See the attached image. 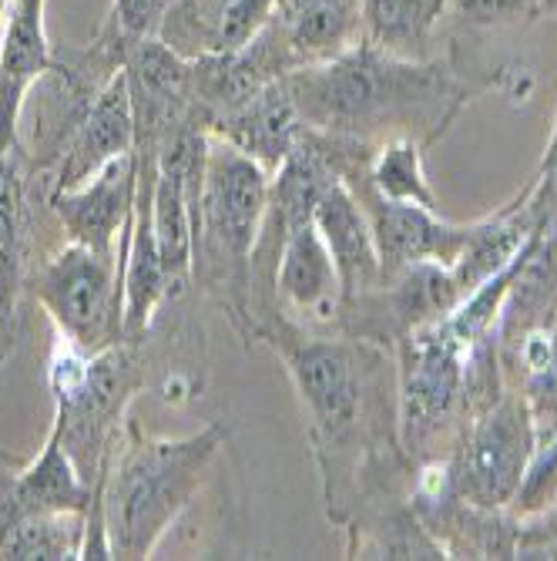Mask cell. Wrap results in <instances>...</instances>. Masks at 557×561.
Returning <instances> with one entry per match:
<instances>
[{
  "label": "cell",
  "mask_w": 557,
  "mask_h": 561,
  "mask_svg": "<svg viewBox=\"0 0 557 561\" xmlns=\"http://www.w3.org/2000/svg\"><path fill=\"white\" fill-rule=\"evenodd\" d=\"M286 88L302 125L336 138H370L399 125H443L464 105L446 68L386 55L376 44H349L329 61L299 65Z\"/></svg>",
  "instance_id": "1"
},
{
  "label": "cell",
  "mask_w": 557,
  "mask_h": 561,
  "mask_svg": "<svg viewBox=\"0 0 557 561\" xmlns=\"http://www.w3.org/2000/svg\"><path fill=\"white\" fill-rule=\"evenodd\" d=\"M225 427L212 424L182 440H135L115 481L105 484V528L112 558H148L201 488Z\"/></svg>",
  "instance_id": "2"
},
{
  "label": "cell",
  "mask_w": 557,
  "mask_h": 561,
  "mask_svg": "<svg viewBox=\"0 0 557 561\" xmlns=\"http://www.w3.org/2000/svg\"><path fill=\"white\" fill-rule=\"evenodd\" d=\"M269 209V175L225 138L206 148V165L192 206L201 245L212 263H245ZM195 232V236H198Z\"/></svg>",
  "instance_id": "3"
},
{
  "label": "cell",
  "mask_w": 557,
  "mask_h": 561,
  "mask_svg": "<svg viewBox=\"0 0 557 561\" xmlns=\"http://www.w3.org/2000/svg\"><path fill=\"white\" fill-rule=\"evenodd\" d=\"M537 450L534 417L521 393H508L474 421L464 447L450 465L453 497L474 507L500 512L508 507L524 481V471Z\"/></svg>",
  "instance_id": "4"
},
{
  "label": "cell",
  "mask_w": 557,
  "mask_h": 561,
  "mask_svg": "<svg viewBox=\"0 0 557 561\" xmlns=\"http://www.w3.org/2000/svg\"><path fill=\"white\" fill-rule=\"evenodd\" d=\"M37 296L68 343L84 356L108 350L125 330L121 270L115 273L108 252L71 242L44 266Z\"/></svg>",
  "instance_id": "5"
},
{
  "label": "cell",
  "mask_w": 557,
  "mask_h": 561,
  "mask_svg": "<svg viewBox=\"0 0 557 561\" xmlns=\"http://www.w3.org/2000/svg\"><path fill=\"white\" fill-rule=\"evenodd\" d=\"M286 364L313 421L320 447H339L363 411V353L339 340H295Z\"/></svg>",
  "instance_id": "6"
},
{
  "label": "cell",
  "mask_w": 557,
  "mask_h": 561,
  "mask_svg": "<svg viewBox=\"0 0 557 561\" xmlns=\"http://www.w3.org/2000/svg\"><path fill=\"white\" fill-rule=\"evenodd\" d=\"M471 350H464L440 323L417 327L403 350L399 380V421L407 447H420L453 411L467 390Z\"/></svg>",
  "instance_id": "7"
},
{
  "label": "cell",
  "mask_w": 557,
  "mask_h": 561,
  "mask_svg": "<svg viewBox=\"0 0 557 561\" xmlns=\"http://www.w3.org/2000/svg\"><path fill=\"white\" fill-rule=\"evenodd\" d=\"M279 0H169L159 37L185 61L235 55L276 18Z\"/></svg>",
  "instance_id": "8"
},
{
  "label": "cell",
  "mask_w": 557,
  "mask_h": 561,
  "mask_svg": "<svg viewBox=\"0 0 557 561\" xmlns=\"http://www.w3.org/2000/svg\"><path fill=\"white\" fill-rule=\"evenodd\" d=\"M367 216L380 249L383 276H396L417 263L453 266L471 236V226H450L437 219L433 209L414 206V202H390L376 192Z\"/></svg>",
  "instance_id": "9"
},
{
  "label": "cell",
  "mask_w": 557,
  "mask_h": 561,
  "mask_svg": "<svg viewBox=\"0 0 557 561\" xmlns=\"http://www.w3.org/2000/svg\"><path fill=\"white\" fill-rule=\"evenodd\" d=\"M135 141H138L135 105H131L128 75L121 68L105 88L97 91L84 122L78 125L74 138L68 141L55 192H68V188L91 182L108 162H115L118 156H128Z\"/></svg>",
  "instance_id": "10"
},
{
  "label": "cell",
  "mask_w": 557,
  "mask_h": 561,
  "mask_svg": "<svg viewBox=\"0 0 557 561\" xmlns=\"http://www.w3.org/2000/svg\"><path fill=\"white\" fill-rule=\"evenodd\" d=\"M135 195H138V156L128 151V156L108 162L91 182L68 192H55L50 206L58 209L65 229L71 232V242L91 245L112 256L115 232L135 213Z\"/></svg>",
  "instance_id": "11"
},
{
  "label": "cell",
  "mask_w": 557,
  "mask_h": 561,
  "mask_svg": "<svg viewBox=\"0 0 557 561\" xmlns=\"http://www.w3.org/2000/svg\"><path fill=\"white\" fill-rule=\"evenodd\" d=\"M313 222L336 263L343 299H357L370 286H376V279L383 276V263L373 239V226L343 182L326 185L313 209Z\"/></svg>",
  "instance_id": "12"
},
{
  "label": "cell",
  "mask_w": 557,
  "mask_h": 561,
  "mask_svg": "<svg viewBox=\"0 0 557 561\" xmlns=\"http://www.w3.org/2000/svg\"><path fill=\"white\" fill-rule=\"evenodd\" d=\"M216 128L229 145L245 151L248 159H256L266 172L282 169L302 138V118L286 88V75L242 101L239 108L219 115Z\"/></svg>",
  "instance_id": "13"
},
{
  "label": "cell",
  "mask_w": 557,
  "mask_h": 561,
  "mask_svg": "<svg viewBox=\"0 0 557 561\" xmlns=\"http://www.w3.org/2000/svg\"><path fill=\"white\" fill-rule=\"evenodd\" d=\"M47 61L50 47L44 34V0H11L4 37H0V159L18 138L24 94Z\"/></svg>",
  "instance_id": "14"
},
{
  "label": "cell",
  "mask_w": 557,
  "mask_h": 561,
  "mask_svg": "<svg viewBox=\"0 0 557 561\" xmlns=\"http://www.w3.org/2000/svg\"><path fill=\"white\" fill-rule=\"evenodd\" d=\"M276 283L299 313H326L343 296L336 263L313 219H302L282 232Z\"/></svg>",
  "instance_id": "15"
},
{
  "label": "cell",
  "mask_w": 557,
  "mask_h": 561,
  "mask_svg": "<svg viewBox=\"0 0 557 561\" xmlns=\"http://www.w3.org/2000/svg\"><path fill=\"white\" fill-rule=\"evenodd\" d=\"M91 497L94 491L78 471L74 457L61 444L58 431H50L40 457L24 474H18L11 488V501L4 507V522L0 525H8L11 518H21V515H37V512H81L84 515Z\"/></svg>",
  "instance_id": "16"
},
{
  "label": "cell",
  "mask_w": 557,
  "mask_h": 561,
  "mask_svg": "<svg viewBox=\"0 0 557 561\" xmlns=\"http://www.w3.org/2000/svg\"><path fill=\"white\" fill-rule=\"evenodd\" d=\"M276 21L299 65L329 61L360 31V0H279Z\"/></svg>",
  "instance_id": "17"
},
{
  "label": "cell",
  "mask_w": 557,
  "mask_h": 561,
  "mask_svg": "<svg viewBox=\"0 0 557 561\" xmlns=\"http://www.w3.org/2000/svg\"><path fill=\"white\" fill-rule=\"evenodd\" d=\"M446 0H360L367 41L386 55L420 61Z\"/></svg>",
  "instance_id": "18"
},
{
  "label": "cell",
  "mask_w": 557,
  "mask_h": 561,
  "mask_svg": "<svg viewBox=\"0 0 557 561\" xmlns=\"http://www.w3.org/2000/svg\"><path fill=\"white\" fill-rule=\"evenodd\" d=\"M81 551H84L81 512H37L0 525V558L65 561V558H81Z\"/></svg>",
  "instance_id": "19"
},
{
  "label": "cell",
  "mask_w": 557,
  "mask_h": 561,
  "mask_svg": "<svg viewBox=\"0 0 557 561\" xmlns=\"http://www.w3.org/2000/svg\"><path fill=\"white\" fill-rule=\"evenodd\" d=\"M524 374V400L534 417L537 444L557 434V320L524 333L514 346Z\"/></svg>",
  "instance_id": "20"
},
{
  "label": "cell",
  "mask_w": 557,
  "mask_h": 561,
  "mask_svg": "<svg viewBox=\"0 0 557 561\" xmlns=\"http://www.w3.org/2000/svg\"><path fill=\"white\" fill-rule=\"evenodd\" d=\"M24 195L8 156L0 159V313H14V299L24 273Z\"/></svg>",
  "instance_id": "21"
},
{
  "label": "cell",
  "mask_w": 557,
  "mask_h": 561,
  "mask_svg": "<svg viewBox=\"0 0 557 561\" xmlns=\"http://www.w3.org/2000/svg\"><path fill=\"white\" fill-rule=\"evenodd\" d=\"M370 185L380 198L414 202V206L437 213V195L423 175L420 145L414 138H393L380 148V156L370 169Z\"/></svg>",
  "instance_id": "22"
},
{
  "label": "cell",
  "mask_w": 557,
  "mask_h": 561,
  "mask_svg": "<svg viewBox=\"0 0 557 561\" xmlns=\"http://www.w3.org/2000/svg\"><path fill=\"white\" fill-rule=\"evenodd\" d=\"M360 558H450L443 541H437L417 512L390 515L367 545H360Z\"/></svg>",
  "instance_id": "23"
},
{
  "label": "cell",
  "mask_w": 557,
  "mask_h": 561,
  "mask_svg": "<svg viewBox=\"0 0 557 561\" xmlns=\"http://www.w3.org/2000/svg\"><path fill=\"white\" fill-rule=\"evenodd\" d=\"M557 497V434L544 444H537L531 465L524 471V481L514 494V512L518 515H541Z\"/></svg>",
  "instance_id": "24"
},
{
  "label": "cell",
  "mask_w": 557,
  "mask_h": 561,
  "mask_svg": "<svg viewBox=\"0 0 557 561\" xmlns=\"http://www.w3.org/2000/svg\"><path fill=\"white\" fill-rule=\"evenodd\" d=\"M446 8L471 27H508L531 21L544 0H446Z\"/></svg>",
  "instance_id": "25"
},
{
  "label": "cell",
  "mask_w": 557,
  "mask_h": 561,
  "mask_svg": "<svg viewBox=\"0 0 557 561\" xmlns=\"http://www.w3.org/2000/svg\"><path fill=\"white\" fill-rule=\"evenodd\" d=\"M514 558H557V528L550 535H518V551Z\"/></svg>",
  "instance_id": "26"
},
{
  "label": "cell",
  "mask_w": 557,
  "mask_h": 561,
  "mask_svg": "<svg viewBox=\"0 0 557 561\" xmlns=\"http://www.w3.org/2000/svg\"><path fill=\"white\" fill-rule=\"evenodd\" d=\"M554 182H557V118H554V135H550V141H547L544 162H541L537 185H554Z\"/></svg>",
  "instance_id": "27"
},
{
  "label": "cell",
  "mask_w": 557,
  "mask_h": 561,
  "mask_svg": "<svg viewBox=\"0 0 557 561\" xmlns=\"http://www.w3.org/2000/svg\"><path fill=\"white\" fill-rule=\"evenodd\" d=\"M544 8H550V11H557V0H544Z\"/></svg>",
  "instance_id": "28"
},
{
  "label": "cell",
  "mask_w": 557,
  "mask_h": 561,
  "mask_svg": "<svg viewBox=\"0 0 557 561\" xmlns=\"http://www.w3.org/2000/svg\"><path fill=\"white\" fill-rule=\"evenodd\" d=\"M4 11H8V0H0V18H4Z\"/></svg>",
  "instance_id": "29"
},
{
  "label": "cell",
  "mask_w": 557,
  "mask_h": 561,
  "mask_svg": "<svg viewBox=\"0 0 557 561\" xmlns=\"http://www.w3.org/2000/svg\"><path fill=\"white\" fill-rule=\"evenodd\" d=\"M554 504H557V497H554Z\"/></svg>",
  "instance_id": "30"
}]
</instances>
